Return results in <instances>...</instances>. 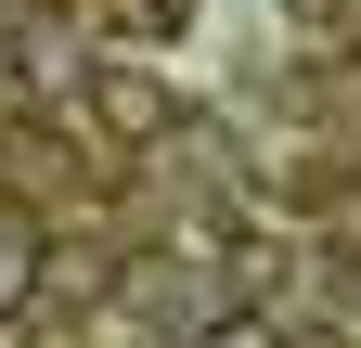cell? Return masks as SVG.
Returning <instances> with one entry per match:
<instances>
[]
</instances>
